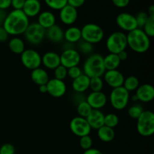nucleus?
I'll return each mask as SVG.
<instances>
[{"instance_id":"1","label":"nucleus","mask_w":154,"mask_h":154,"mask_svg":"<svg viewBox=\"0 0 154 154\" xmlns=\"http://www.w3.org/2000/svg\"><path fill=\"white\" fill-rule=\"evenodd\" d=\"M29 23V18L26 17L22 10L13 9L7 14L2 27L9 35L18 36L23 35Z\"/></svg>"},{"instance_id":"2","label":"nucleus","mask_w":154,"mask_h":154,"mask_svg":"<svg viewBox=\"0 0 154 154\" xmlns=\"http://www.w3.org/2000/svg\"><path fill=\"white\" fill-rule=\"evenodd\" d=\"M127 46L137 54L147 52L150 47V38L144 33L142 29L137 28L126 34Z\"/></svg>"},{"instance_id":"3","label":"nucleus","mask_w":154,"mask_h":154,"mask_svg":"<svg viewBox=\"0 0 154 154\" xmlns=\"http://www.w3.org/2000/svg\"><path fill=\"white\" fill-rule=\"evenodd\" d=\"M103 57L101 54L93 53L89 55L83 64V73L89 78L103 76L105 72Z\"/></svg>"},{"instance_id":"4","label":"nucleus","mask_w":154,"mask_h":154,"mask_svg":"<svg viewBox=\"0 0 154 154\" xmlns=\"http://www.w3.org/2000/svg\"><path fill=\"white\" fill-rule=\"evenodd\" d=\"M105 46L110 54H118L121 51H126L128 47L126 34L122 31L114 32L107 38Z\"/></svg>"},{"instance_id":"5","label":"nucleus","mask_w":154,"mask_h":154,"mask_svg":"<svg viewBox=\"0 0 154 154\" xmlns=\"http://www.w3.org/2000/svg\"><path fill=\"white\" fill-rule=\"evenodd\" d=\"M81 40L89 42L92 45L99 44L103 40L105 32L100 26L93 23H89L83 26L81 29Z\"/></svg>"},{"instance_id":"6","label":"nucleus","mask_w":154,"mask_h":154,"mask_svg":"<svg viewBox=\"0 0 154 154\" xmlns=\"http://www.w3.org/2000/svg\"><path fill=\"white\" fill-rule=\"evenodd\" d=\"M136 129L143 137H150L154 133V114L151 111H144L137 119Z\"/></svg>"},{"instance_id":"7","label":"nucleus","mask_w":154,"mask_h":154,"mask_svg":"<svg viewBox=\"0 0 154 154\" xmlns=\"http://www.w3.org/2000/svg\"><path fill=\"white\" fill-rule=\"evenodd\" d=\"M130 100V94L122 86L112 89L109 95V102L114 109L122 111L127 107Z\"/></svg>"},{"instance_id":"8","label":"nucleus","mask_w":154,"mask_h":154,"mask_svg":"<svg viewBox=\"0 0 154 154\" xmlns=\"http://www.w3.org/2000/svg\"><path fill=\"white\" fill-rule=\"evenodd\" d=\"M24 38L32 45H38L45 38V29L37 22L31 23L23 33Z\"/></svg>"},{"instance_id":"9","label":"nucleus","mask_w":154,"mask_h":154,"mask_svg":"<svg viewBox=\"0 0 154 154\" xmlns=\"http://www.w3.org/2000/svg\"><path fill=\"white\" fill-rule=\"evenodd\" d=\"M20 60L23 66L29 70H34L41 67L42 56L37 51L34 49H25L20 54Z\"/></svg>"},{"instance_id":"10","label":"nucleus","mask_w":154,"mask_h":154,"mask_svg":"<svg viewBox=\"0 0 154 154\" xmlns=\"http://www.w3.org/2000/svg\"><path fill=\"white\" fill-rule=\"evenodd\" d=\"M69 128L72 133L76 136L81 137L90 135L92 129L86 118L77 116L71 120Z\"/></svg>"},{"instance_id":"11","label":"nucleus","mask_w":154,"mask_h":154,"mask_svg":"<svg viewBox=\"0 0 154 154\" xmlns=\"http://www.w3.org/2000/svg\"><path fill=\"white\" fill-rule=\"evenodd\" d=\"M60 64L66 69L78 66L81 60V55L74 48L66 49L60 54Z\"/></svg>"},{"instance_id":"12","label":"nucleus","mask_w":154,"mask_h":154,"mask_svg":"<svg viewBox=\"0 0 154 154\" xmlns=\"http://www.w3.org/2000/svg\"><path fill=\"white\" fill-rule=\"evenodd\" d=\"M115 21L117 26L123 30V32H129L138 28L135 15L127 12H122L119 14L116 17Z\"/></svg>"},{"instance_id":"13","label":"nucleus","mask_w":154,"mask_h":154,"mask_svg":"<svg viewBox=\"0 0 154 154\" xmlns=\"http://www.w3.org/2000/svg\"><path fill=\"white\" fill-rule=\"evenodd\" d=\"M48 93L50 96L54 98H61L66 94L67 87L64 81L52 78L48 81L46 84Z\"/></svg>"},{"instance_id":"14","label":"nucleus","mask_w":154,"mask_h":154,"mask_svg":"<svg viewBox=\"0 0 154 154\" xmlns=\"http://www.w3.org/2000/svg\"><path fill=\"white\" fill-rule=\"evenodd\" d=\"M86 101L90 105L92 109L101 110L106 105L108 98L102 91L91 92L86 97Z\"/></svg>"},{"instance_id":"15","label":"nucleus","mask_w":154,"mask_h":154,"mask_svg":"<svg viewBox=\"0 0 154 154\" xmlns=\"http://www.w3.org/2000/svg\"><path fill=\"white\" fill-rule=\"evenodd\" d=\"M104 81L108 86L112 89L122 87L124 81V75L121 72L116 70L105 71L103 75Z\"/></svg>"},{"instance_id":"16","label":"nucleus","mask_w":154,"mask_h":154,"mask_svg":"<svg viewBox=\"0 0 154 154\" xmlns=\"http://www.w3.org/2000/svg\"><path fill=\"white\" fill-rule=\"evenodd\" d=\"M78 10L69 5H66L61 10H60L59 17L60 21L64 25L72 26L78 19Z\"/></svg>"},{"instance_id":"17","label":"nucleus","mask_w":154,"mask_h":154,"mask_svg":"<svg viewBox=\"0 0 154 154\" xmlns=\"http://www.w3.org/2000/svg\"><path fill=\"white\" fill-rule=\"evenodd\" d=\"M135 96L138 101L144 103L151 102L154 98V88L150 84H143L135 90Z\"/></svg>"},{"instance_id":"18","label":"nucleus","mask_w":154,"mask_h":154,"mask_svg":"<svg viewBox=\"0 0 154 154\" xmlns=\"http://www.w3.org/2000/svg\"><path fill=\"white\" fill-rule=\"evenodd\" d=\"M45 38L53 43H61L64 40V30L60 25L54 24L45 29Z\"/></svg>"},{"instance_id":"19","label":"nucleus","mask_w":154,"mask_h":154,"mask_svg":"<svg viewBox=\"0 0 154 154\" xmlns=\"http://www.w3.org/2000/svg\"><path fill=\"white\" fill-rule=\"evenodd\" d=\"M42 65L46 69L54 70L60 64V56L54 51H48L45 53L42 57Z\"/></svg>"},{"instance_id":"20","label":"nucleus","mask_w":154,"mask_h":154,"mask_svg":"<svg viewBox=\"0 0 154 154\" xmlns=\"http://www.w3.org/2000/svg\"><path fill=\"white\" fill-rule=\"evenodd\" d=\"M22 11L29 18L37 17L42 11L41 2L39 0H26Z\"/></svg>"},{"instance_id":"21","label":"nucleus","mask_w":154,"mask_h":154,"mask_svg":"<svg viewBox=\"0 0 154 154\" xmlns=\"http://www.w3.org/2000/svg\"><path fill=\"white\" fill-rule=\"evenodd\" d=\"M104 118H105V114L101 110L93 109L86 120H87L91 129L97 130L104 126Z\"/></svg>"},{"instance_id":"22","label":"nucleus","mask_w":154,"mask_h":154,"mask_svg":"<svg viewBox=\"0 0 154 154\" xmlns=\"http://www.w3.org/2000/svg\"><path fill=\"white\" fill-rule=\"evenodd\" d=\"M90 79L88 76L84 73L75 79L72 80V87L75 93H84L90 87Z\"/></svg>"},{"instance_id":"23","label":"nucleus","mask_w":154,"mask_h":154,"mask_svg":"<svg viewBox=\"0 0 154 154\" xmlns=\"http://www.w3.org/2000/svg\"><path fill=\"white\" fill-rule=\"evenodd\" d=\"M30 78L32 82L38 86L47 84V83L50 80L48 72L45 69L41 67L31 71Z\"/></svg>"},{"instance_id":"24","label":"nucleus","mask_w":154,"mask_h":154,"mask_svg":"<svg viewBox=\"0 0 154 154\" xmlns=\"http://www.w3.org/2000/svg\"><path fill=\"white\" fill-rule=\"evenodd\" d=\"M37 17V23L45 29H47L56 24V17L51 11H41Z\"/></svg>"},{"instance_id":"25","label":"nucleus","mask_w":154,"mask_h":154,"mask_svg":"<svg viewBox=\"0 0 154 154\" xmlns=\"http://www.w3.org/2000/svg\"><path fill=\"white\" fill-rule=\"evenodd\" d=\"M64 40L72 45L78 43L81 40V29L74 26L68 27L64 31Z\"/></svg>"},{"instance_id":"26","label":"nucleus","mask_w":154,"mask_h":154,"mask_svg":"<svg viewBox=\"0 0 154 154\" xmlns=\"http://www.w3.org/2000/svg\"><path fill=\"white\" fill-rule=\"evenodd\" d=\"M8 48L13 54L20 55L26 49L25 42L19 36H14L9 39Z\"/></svg>"},{"instance_id":"27","label":"nucleus","mask_w":154,"mask_h":154,"mask_svg":"<svg viewBox=\"0 0 154 154\" xmlns=\"http://www.w3.org/2000/svg\"><path fill=\"white\" fill-rule=\"evenodd\" d=\"M103 62L105 71L116 70L118 69L121 63L117 54L110 53L103 57Z\"/></svg>"},{"instance_id":"28","label":"nucleus","mask_w":154,"mask_h":154,"mask_svg":"<svg viewBox=\"0 0 154 154\" xmlns=\"http://www.w3.org/2000/svg\"><path fill=\"white\" fill-rule=\"evenodd\" d=\"M97 136L102 141L108 143L112 141L115 138V132L114 129L106 126H102V127L97 129Z\"/></svg>"},{"instance_id":"29","label":"nucleus","mask_w":154,"mask_h":154,"mask_svg":"<svg viewBox=\"0 0 154 154\" xmlns=\"http://www.w3.org/2000/svg\"><path fill=\"white\" fill-rule=\"evenodd\" d=\"M139 85L140 83L138 78L136 76H134V75H130V76H128L127 78L124 79L123 87L129 93H130V92L135 91L137 88L139 87Z\"/></svg>"},{"instance_id":"30","label":"nucleus","mask_w":154,"mask_h":154,"mask_svg":"<svg viewBox=\"0 0 154 154\" xmlns=\"http://www.w3.org/2000/svg\"><path fill=\"white\" fill-rule=\"evenodd\" d=\"M80 54H83V55L89 56L92 54L94 51V48H93V45L89 43V42H85V41L81 40L78 42V49H76Z\"/></svg>"},{"instance_id":"31","label":"nucleus","mask_w":154,"mask_h":154,"mask_svg":"<svg viewBox=\"0 0 154 154\" xmlns=\"http://www.w3.org/2000/svg\"><path fill=\"white\" fill-rule=\"evenodd\" d=\"M119 122H120V118H119L118 115L114 113H108L106 115H105V118H104L105 126L114 129L118 126Z\"/></svg>"},{"instance_id":"32","label":"nucleus","mask_w":154,"mask_h":154,"mask_svg":"<svg viewBox=\"0 0 154 154\" xmlns=\"http://www.w3.org/2000/svg\"><path fill=\"white\" fill-rule=\"evenodd\" d=\"M76 109L78 116L84 117V118H87L93 110L86 100L83 101V102H80L78 105H77Z\"/></svg>"},{"instance_id":"33","label":"nucleus","mask_w":154,"mask_h":154,"mask_svg":"<svg viewBox=\"0 0 154 154\" xmlns=\"http://www.w3.org/2000/svg\"><path fill=\"white\" fill-rule=\"evenodd\" d=\"M104 87V81L100 77H94L90 79V87L92 92L102 91Z\"/></svg>"},{"instance_id":"34","label":"nucleus","mask_w":154,"mask_h":154,"mask_svg":"<svg viewBox=\"0 0 154 154\" xmlns=\"http://www.w3.org/2000/svg\"><path fill=\"white\" fill-rule=\"evenodd\" d=\"M48 8L54 11H60L67 5V0H44Z\"/></svg>"},{"instance_id":"35","label":"nucleus","mask_w":154,"mask_h":154,"mask_svg":"<svg viewBox=\"0 0 154 154\" xmlns=\"http://www.w3.org/2000/svg\"><path fill=\"white\" fill-rule=\"evenodd\" d=\"M142 30L149 38L154 36V16H149L145 24L142 27Z\"/></svg>"},{"instance_id":"36","label":"nucleus","mask_w":154,"mask_h":154,"mask_svg":"<svg viewBox=\"0 0 154 154\" xmlns=\"http://www.w3.org/2000/svg\"><path fill=\"white\" fill-rule=\"evenodd\" d=\"M144 111L142 106L139 104H134V105H131L129 108H128V115L132 119L137 120L138 117H140L142 112Z\"/></svg>"},{"instance_id":"37","label":"nucleus","mask_w":154,"mask_h":154,"mask_svg":"<svg viewBox=\"0 0 154 154\" xmlns=\"http://www.w3.org/2000/svg\"><path fill=\"white\" fill-rule=\"evenodd\" d=\"M67 71L68 69H66V67H64L62 65H60L58 67H57L54 70V78L60 80V81H64L68 76Z\"/></svg>"},{"instance_id":"38","label":"nucleus","mask_w":154,"mask_h":154,"mask_svg":"<svg viewBox=\"0 0 154 154\" xmlns=\"http://www.w3.org/2000/svg\"><path fill=\"white\" fill-rule=\"evenodd\" d=\"M80 147L83 149V150H86L88 149L91 148L93 146V139L90 135H85L80 138L79 141Z\"/></svg>"},{"instance_id":"39","label":"nucleus","mask_w":154,"mask_h":154,"mask_svg":"<svg viewBox=\"0 0 154 154\" xmlns=\"http://www.w3.org/2000/svg\"><path fill=\"white\" fill-rule=\"evenodd\" d=\"M148 17V14H147V12L145 11H140L135 15V20H136L138 28L142 29V27L144 26V25L145 24L146 21L147 20Z\"/></svg>"},{"instance_id":"40","label":"nucleus","mask_w":154,"mask_h":154,"mask_svg":"<svg viewBox=\"0 0 154 154\" xmlns=\"http://www.w3.org/2000/svg\"><path fill=\"white\" fill-rule=\"evenodd\" d=\"M82 74H83L82 69H81L78 66L69 68V69H68V71H67L68 76L72 80L77 78L78 77H79L80 75H82Z\"/></svg>"},{"instance_id":"41","label":"nucleus","mask_w":154,"mask_h":154,"mask_svg":"<svg viewBox=\"0 0 154 154\" xmlns=\"http://www.w3.org/2000/svg\"><path fill=\"white\" fill-rule=\"evenodd\" d=\"M0 154H15V147L10 143L2 144L0 147Z\"/></svg>"},{"instance_id":"42","label":"nucleus","mask_w":154,"mask_h":154,"mask_svg":"<svg viewBox=\"0 0 154 154\" xmlns=\"http://www.w3.org/2000/svg\"><path fill=\"white\" fill-rule=\"evenodd\" d=\"M115 7L119 8H123L129 5L130 0H111Z\"/></svg>"},{"instance_id":"43","label":"nucleus","mask_w":154,"mask_h":154,"mask_svg":"<svg viewBox=\"0 0 154 154\" xmlns=\"http://www.w3.org/2000/svg\"><path fill=\"white\" fill-rule=\"evenodd\" d=\"M26 0H11V7L14 10H22Z\"/></svg>"},{"instance_id":"44","label":"nucleus","mask_w":154,"mask_h":154,"mask_svg":"<svg viewBox=\"0 0 154 154\" xmlns=\"http://www.w3.org/2000/svg\"><path fill=\"white\" fill-rule=\"evenodd\" d=\"M85 1L86 0H67V4L77 9L82 7L85 3Z\"/></svg>"},{"instance_id":"45","label":"nucleus","mask_w":154,"mask_h":154,"mask_svg":"<svg viewBox=\"0 0 154 154\" xmlns=\"http://www.w3.org/2000/svg\"><path fill=\"white\" fill-rule=\"evenodd\" d=\"M84 96V93H75V94L73 95V97H72V101H73L75 103H76L77 105H78L80 102L86 100V97Z\"/></svg>"},{"instance_id":"46","label":"nucleus","mask_w":154,"mask_h":154,"mask_svg":"<svg viewBox=\"0 0 154 154\" xmlns=\"http://www.w3.org/2000/svg\"><path fill=\"white\" fill-rule=\"evenodd\" d=\"M9 35L2 26H0V42H7L8 40Z\"/></svg>"},{"instance_id":"47","label":"nucleus","mask_w":154,"mask_h":154,"mask_svg":"<svg viewBox=\"0 0 154 154\" xmlns=\"http://www.w3.org/2000/svg\"><path fill=\"white\" fill-rule=\"evenodd\" d=\"M11 0H0V9L6 11L11 7Z\"/></svg>"},{"instance_id":"48","label":"nucleus","mask_w":154,"mask_h":154,"mask_svg":"<svg viewBox=\"0 0 154 154\" xmlns=\"http://www.w3.org/2000/svg\"><path fill=\"white\" fill-rule=\"evenodd\" d=\"M83 154H102V153L100 151V150H98V149L91 147V148L88 149V150H84V153Z\"/></svg>"},{"instance_id":"49","label":"nucleus","mask_w":154,"mask_h":154,"mask_svg":"<svg viewBox=\"0 0 154 154\" xmlns=\"http://www.w3.org/2000/svg\"><path fill=\"white\" fill-rule=\"evenodd\" d=\"M7 14L6 11L0 9V26H2L3 23H4L6 16H7Z\"/></svg>"},{"instance_id":"50","label":"nucleus","mask_w":154,"mask_h":154,"mask_svg":"<svg viewBox=\"0 0 154 154\" xmlns=\"http://www.w3.org/2000/svg\"><path fill=\"white\" fill-rule=\"evenodd\" d=\"M117 55H118V57L119 59H120V62L126 61V60L128 59V53L126 52V51H121V52L119 53Z\"/></svg>"},{"instance_id":"51","label":"nucleus","mask_w":154,"mask_h":154,"mask_svg":"<svg viewBox=\"0 0 154 154\" xmlns=\"http://www.w3.org/2000/svg\"><path fill=\"white\" fill-rule=\"evenodd\" d=\"M38 90H39V92H40V93H48V89H47L46 84H45V85L38 86Z\"/></svg>"},{"instance_id":"52","label":"nucleus","mask_w":154,"mask_h":154,"mask_svg":"<svg viewBox=\"0 0 154 154\" xmlns=\"http://www.w3.org/2000/svg\"><path fill=\"white\" fill-rule=\"evenodd\" d=\"M147 14L148 16H154V5H150V7L148 8V11H147Z\"/></svg>"},{"instance_id":"53","label":"nucleus","mask_w":154,"mask_h":154,"mask_svg":"<svg viewBox=\"0 0 154 154\" xmlns=\"http://www.w3.org/2000/svg\"><path fill=\"white\" fill-rule=\"evenodd\" d=\"M130 99L132 101V102H136V101H138V99H137V97L135 95H133V96H131Z\"/></svg>"}]
</instances>
